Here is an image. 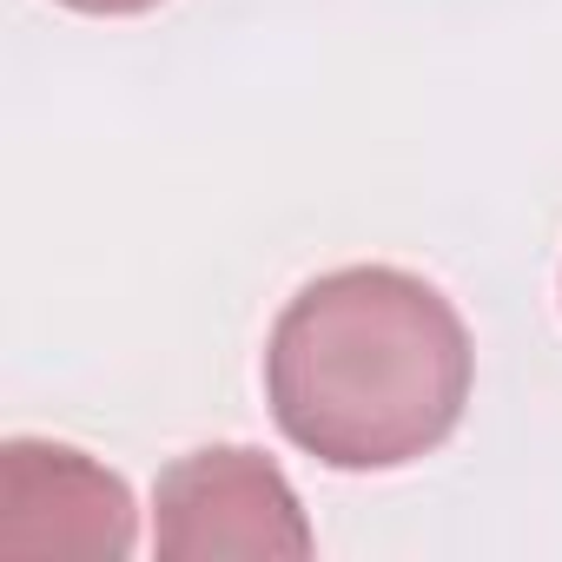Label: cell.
<instances>
[{
    "label": "cell",
    "instance_id": "2",
    "mask_svg": "<svg viewBox=\"0 0 562 562\" xmlns=\"http://www.w3.org/2000/svg\"><path fill=\"white\" fill-rule=\"evenodd\" d=\"M159 562H305L318 549L292 476L245 443H205L159 470L153 490Z\"/></svg>",
    "mask_w": 562,
    "mask_h": 562
},
{
    "label": "cell",
    "instance_id": "1",
    "mask_svg": "<svg viewBox=\"0 0 562 562\" xmlns=\"http://www.w3.org/2000/svg\"><path fill=\"white\" fill-rule=\"evenodd\" d=\"M476 351L457 305L417 271L345 265L278 312L265 404L325 470H404L430 457L470 404Z\"/></svg>",
    "mask_w": 562,
    "mask_h": 562
},
{
    "label": "cell",
    "instance_id": "3",
    "mask_svg": "<svg viewBox=\"0 0 562 562\" xmlns=\"http://www.w3.org/2000/svg\"><path fill=\"white\" fill-rule=\"evenodd\" d=\"M139 542L126 476L74 443L8 437L0 443V555H80L120 562Z\"/></svg>",
    "mask_w": 562,
    "mask_h": 562
},
{
    "label": "cell",
    "instance_id": "4",
    "mask_svg": "<svg viewBox=\"0 0 562 562\" xmlns=\"http://www.w3.org/2000/svg\"><path fill=\"white\" fill-rule=\"evenodd\" d=\"M74 14H100V21H126V14H153L159 0H60Z\"/></svg>",
    "mask_w": 562,
    "mask_h": 562
}]
</instances>
